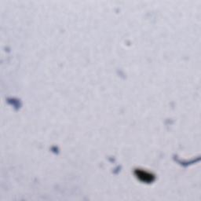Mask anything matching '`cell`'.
I'll return each mask as SVG.
<instances>
[{"mask_svg": "<svg viewBox=\"0 0 201 201\" xmlns=\"http://www.w3.org/2000/svg\"><path fill=\"white\" fill-rule=\"evenodd\" d=\"M138 172V176L141 179V180L145 181V182H152V175L148 174L147 172H144L142 171H137Z\"/></svg>", "mask_w": 201, "mask_h": 201, "instance_id": "1", "label": "cell"}]
</instances>
